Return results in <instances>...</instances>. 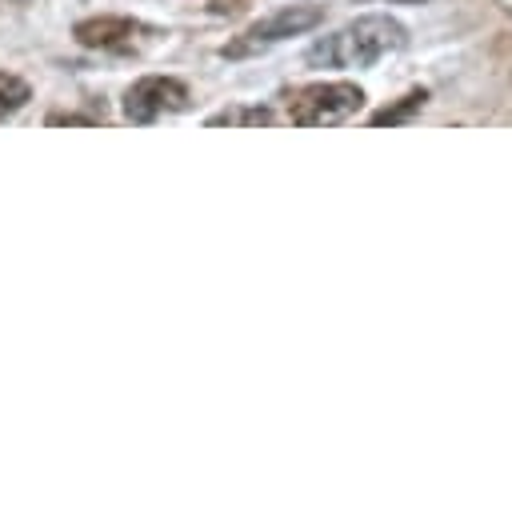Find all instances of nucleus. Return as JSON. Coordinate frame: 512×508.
<instances>
[{
  "label": "nucleus",
  "instance_id": "obj_4",
  "mask_svg": "<svg viewBox=\"0 0 512 508\" xmlns=\"http://www.w3.org/2000/svg\"><path fill=\"white\" fill-rule=\"evenodd\" d=\"M72 36L80 48H96V52H112V56H140L144 48L160 44L164 32L156 24H144L132 16H92V20H80L72 28Z\"/></svg>",
  "mask_w": 512,
  "mask_h": 508
},
{
  "label": "nucleus",
  "instance_id": "obj_3",
  "mask_svg": "<svg viewBox=\"0 0 512 508\" xmlns=\"http://www.w3.org/2000/svg\"><path fill=\"white\" fill-rule=\"evenodd\" d=\"M320 24H324V4H288V8H276V12L260 16V20H256L252 28H244L236 40H228V44L220 48V56H224V60L256 56V52H264V48L288 40V36H304V32H312V28H320Z\"/></svg>",
  "mask_w": 512,
  "mask_h": 508
},
{
  "label": "nucleus",
  "instance_id": "obj_9",
  "mask_svg": "<svg viewBox=\"0 0 512 508\" xmlns=\"http://www.w3.org/2000/svg\"><path fill=\"white\" fill-rule=\"evenodd\" d=\"M48 124H96L92 116H76V112H52Z\"/></svg>",
  "mask_w": 512,
  "mask_h": 508
},
{
  "label": "nucleus",
  "instance_id": "obj_2",
  "mask_svg": "<svg viewBox=\"0 0 512 508\" xmlns=\"http://www.w3.org/2000/svg\"><path fill=\"white\" fill-rule=\"evenodd\" d=\"M360 108H364V88L352 80H312L284 92V112L296 128L348 124Z\"/></svg>",
  "mask_w": 512,
  "mask_h": 508
},
{
  "label": "nucleus",
  "instance_id": "obj_6",
  "mask_svg": "<svg viewBox=\"0 0 512 508\" xmlns=\"http://www.w3.org/2000/svg\"><path fill=\"white\" fill-rule=\"evenodd\" d=\"M424 104H428V88H412V92H404L400 100H392V104H384L380 112H372L368 124H372V128H384V124H388V128H392V124H408Z\"/></svg>",
  "mask_w": 512,
  "mask_h": 508
},
{
  "label": "nucleus",
  "instance_id": "obj_8",
  "mask_svg": "<svg viewBox=\"0 0 512 508\" xmlns=\"http://www.w3.org/2000/svg\"><path fill=\"white\" fill-rule=\"evenodd\" d=\"M28 100H32L28 80H20L16 72H0V120L12 116V112H20Z\"/></svg>",
  "mask_w": 512,
  "mask_h": 508
},
{
  "label": "nucleus",
  "instance_id": "obj_7",
  "mask_svg": "<svg viewBox=\"0 0 512 508\" xmlns=\"http://www.w3.org/2000/svg\"><path fill=\"white\" fill-rule=\"evenodd\" d=\"M208 128H236V124H252V128H260V124H276V112L272 108H264V104H228V108H220V112H212L208 120H204Z\"/></svg>",
  "mask_w": 512,
  "mask_h": 508
},
{
  "label": "nucleus",
  "instance_id": "obj_1",
  "mask_svg": "<svg viewBox=\"0 0 512 508\" xmlns=\"http://www.w3.org/2000/svg\"><path fill=\"white\" fill-rule=\"evenodd\" d=\"M408 44V28L388 16V12H364L348 24H340L336 32L320 36L304 60L312 68H372L376 60L400 52Z\"/></svg>",
  "mask_w": 512,
  "mask_h": 508
},
{
  "label": "nucleus",
  "instance_id": "obj_10",
  "mask_svg": "<svg viewBox=\"0 0 512 508\" xmlns=\"http://www.w3.org/2000/svg\"><path fill=\"white\" fill-rule=\"evenodd\" d=\"M396 4H424V0H396Z\"/></svg>",
  "mask_w": 512,
  "mask_h": 508
},
{
  "label": "nucleus",
  "instance_id": "obj_5",
  "mask_svg": "<svg viewBox=\"0 0 512 508\" xmlns=\"http://www.w3.org/2000/svg\"><path fill=\"white\" fill-rule=\"evenodd\" d=\"M188 104H192V92L176 76H140L124 92V116L132 124H152L168 112H184Z\"/></svg>",
  "mask_w": 512,
  "mask_h": 508
}]
</instances>
